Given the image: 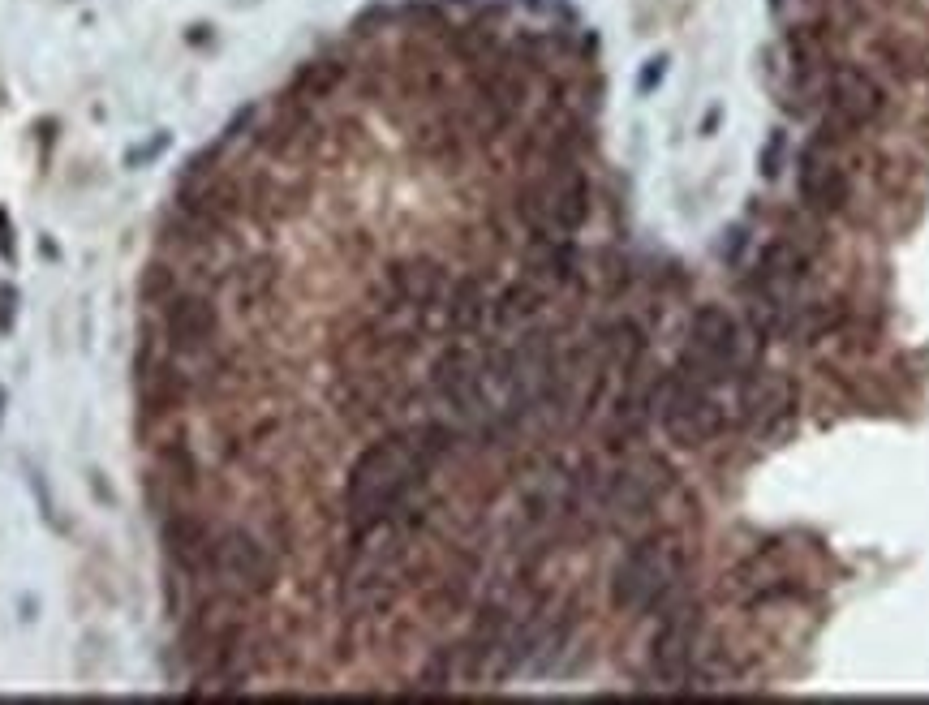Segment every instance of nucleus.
Here are the masks:
<instances>
[{
  "instance_id": "obj_1",
  "label": "nucleus",
  "mask_w": 929,
  "mask_h": 705,
  "mask_svg": "<svg viewBox=\"0 0 929 705\" xmlns=\"http://www.w3.org/2000/svg\"><path fill=\"white\" fill-rule=\"evenodd\" d=\"M684 581V551L671 538H637L620 555L616 572H611V602L616 611L628 615H650L663 611L667 602H676Z\"/></svg>"
},
{
  "instance_id": "obj_2",
  "label": "nucleus",
  "mask_w": 929,
  "mask_h": 705,
  "mask_svg": "<svg viewBox=\"0 0 929 705\" xmlns=\"http://www.w3.org/2000/svg\"><path fill=\"white\" fill-rule=\"evenodd\" d=\"M517 215L525 220L534 241H564L577 237L590 220V177L581 164H547L517 194Z\"/></svg>"
},
{
  "instance_id": "obj_3",
  "label": "nucleus",
  "mask_w": 929,
  "mask_h": 705,
  "mask_svg": "<svg viewBox=\"0 0 929 705\" xmlns=\"http://www.w3.org/2000/svg\"><path fill=\"white\" fill-rule=\"evenodd\" d=\"M719 392L723 387L671 366L667 374H659V409H654V417L680 448H702L727 426V409Z\"/></svg>"
},
{
  "instance_id": "obj_4",
  "label": "nucleus",
  "mask_w": 929,
  "mask_h": 705,
  "mask_svg": "<svg viewBox=\"0 0 929 705\" xmlns=\"http://www.w3.org/2000/svg\"><path fill=\"white\" fill-rule=\"evenodd\" d=\"M276 581H280V559L267 546V538H259L246 525L220 529L216 546H211L207 585H216L241 602H259L276 589Z\"/></svg>"
},
{
  "instance_id": "obj_5",
  "label": "nucleus",
  "mask_w": 929,
  "mask_h": 705,
  "mask_svg": "<svg viewBox=\"0 0 929 705\" xmlns=\"http://www.w3.org/2000/svg\"><path fill=\"white\" fill-rule=\"evenodd\" d=\"M680 370L697 374L714 387H723L727 379L745 374V344H740V323L727 314L723 306H702L693 314L689 327V344L680 353Z\"/></svg>"
},
{
  "instance_id": "obj_6",
  "label": "nucleus",
  "mask_w": 929,
  "mask_h": 705,
  "mask_svg": "<svg viewBox=\"0 0 929 705\" xmlns=\"http://www.w3.org/2000/svg\"><path fill=\"white\" fill-rule=\"evenodd\" d=\"M160 336L164 349L177 362H198V357L220 349V306L207 289H177L160 306Z\"/></svg>"
},
{
  "instance_id": "obj_7",
  "label": "nucleus",
  "mask_w": 929,
  "mask_h": 705,
  "mask_svg": "<svg viewBox=\"0 0 929 705\" xmlns=\"http://www.w3.org/2000/svg\"><path fill=\"white\" fill-rule=\"evenodd\" d=\"M697 641H702L697 602H667L650 645V680L659 688H689L697 671Z\"/></svg>"
},
{
  "instance_id": "obj_8",
  "label": "nucleus",
  "mask_w": 929,
  "mask_h": 705,
  "mask_svg": "<svg viewBox=\"0 0 929 705\" xmlns=\"http://www.w3.org/2000/svg\"><path fill=\"white\" fill-rule=\"evenodd\" d=\"M134 383H138V409H142V422H168L185 400L194 396V383H190V370L177 366V357L160 344H142L138 357H134Z\"/></svg>"
},
{
  "instance_id": "obj_9",
  "label": "nucleus",
  "mask_w": 929,
  "mask_h": 705,
  "mask_svg": "<svg viewBox=\"0 0 929 705\" xmlns=\"http://www.w3.org/2000/svg\"><path fill=\"white\" fill-rule=\"evenodd\" d=\"M663 486H667V478H663L659 460H633V465H620V469H611L598 478L594 512L603 516L607 525H633L654 508V499L663 495Z\"/></svg>"
},
{
  "instance_id": "obj_10",
  "label": "nucleus",
  "mask_w": 929,
  "mask_h": 705,
  "mask_svg": "<svg viewBox=\"0 0 929 705\" xmlns=\"http://www.w3.org/2000/svg\"><path fill=\"white\" fill-rule=\"evenodd\" d=\"M740 422L757 439H775L796 422V387L779 370H745L736 383Z\"/></svg>"
},
{
  "instance_id": "obj_11",
  "label": "nucleus",
  "mask_w": 929,
  "mask_h": 705,
  "mask_svg": "<svg viewBox=\"0 0 929 705\" xmlns=\"http://www.w3.org/2000/svg\"><path fill=\"white\" fill-rule=\"evenodd\" d=\"M220 529L198 516L194 508H168L160 516V542H164V555L181 577L190 581H207V568H211V546H216Z\"/></svg>"
},
{
  "instance_id": "obj_12",
  "label": "nucleus",
  "mask_w": 929,
  "mask_h": 705,
  "mask_svg": "<svg viewBox=\"0 0 929 705\" xmlns=\"http://www.w3.org/2000/svg\"><path fill=\"white\" fill-rule=\"evenodd\" d=\"M831 147L835 142L813 134L796 155V185H800V198H805L813 211H839L852 194L848 172H843V164L831 155Z\"/></svg>"
},
{
  "instance_id": "obj_13",
  "label": "nucleus",
  "mask_w": 929,
  "mask_h": 705,
  "mask_svg": "<svg viewBox=\"0 0 929 705\" xmlns=\"http://www.w3.org/2000/svg\"><path fill=\"white\" fill-rule=\"evenodd\" d=\"M443 332L448 336H478L491 323V297L482 293L478 280H456L448 297H443Z\"/></svg>"
},
{
  "instance_id": "obj_14",
  "label": "nucleus",
  "mask_w": 929,
  "mask_h": 705,
  "mask_svg": "<svg viewBox=\"0 0 929 705\" xmlns=\"http://www.w3.org/2000/svg\"><path fill=\"white\" fill-rule=\"evenodd\" d=\"M542 306H547L542 284L525 276L517 284H508V289L491 301V327L495 332H525V327H534Z\"/></svg>"
},
{
  "instance_id": "obj_15",
  "label": "nucleus",
  "mask_w": 929,
  "mask_h": 705,
  "mask_svg": "<svg viewBox=\"0 0 929 705\" xmlns=\"http://www.w3.org/2000/svg\"><path fill=\"white\" fill-rule=\"evenodd\" d=\"M349 74H353V65L345 61V56H314V61H306L293 74L289 95L306 99V104H323L327 95H336L340 86L349 82Z\"/></svg>"
},
{
  "instance_id": "obj_16",
  "label": "nucleus",
  "mask_w": 929,
  "mask_h": 705,
  "mask_svg": "<svg viewBox=\"0 0 929 705\" xmlns=\"http://www.w3.org/2000/svg\"><path fill=\"white\" fill-rule=\"evenodd\" d=\"M155 465H160V482H164L168 495L185 499L190 491H198V456L181 435L164 439L160 448H155Z\"/></svg>"
},
{
  "instance_id": "obj_17",
  "label": "nucleus",
  "mask_w": 929,
  "mask_h": 705,
  "mask_svg": "<svg viewBox=\"0 0 929 705\" xmlns=\"http://www.w3.org/2000/svg\"><path fill=\"white\" fill-rule=\"evenodd\" d=\"M177 289H181V284H177V271L168 267V263H151L147 276H142V301H147L151 310H160Z\"/></svg>"
},
{
  "instance_id": "obj_18",
  "label": "nucleus",
  "mask_w": 929,
  "mask_h": 705,
  "mask_svg": "<svg viewBox=\"0 0 929 705\" xmlns=\"http://www.w3.org/2000/svg\"><path fill=\"white\" fill-rule=\"evenodd\" d=\"M783 151H788V129H770V138H766V147L762 155H757V168H762V177H779V168H783Z\"/></svg>"
},
{
  "instance_id": "obj_19",
  "label": "nucleus",
  "mask_w": 929,
  "mask_h": 705,
  "mask_svg": "<svg viewBox=\"0 0 929 705\" xmlns=\"http://www.w3.org/2000/svg\"><path fill=\"white\" fill-rule=\"evenodd\" d=\"M663 78H667V56H650L637 74V95H654L663 86Z\"/></svg>"
},
{
  "instance_id": "obj_20",
  "label": "nucleus",
  "mask_w": 929,
  "mask_h": 705,
  "mask_svg": "<svg viewBox=\"0 0 929 705\" xmlns=\"http://www.w3.org/2000/svg\"><path fill=\"white\" fill-rule=\"evenodd\" d=\"M13 319H18V289L0 284V336L13 332Z\"/></svg>"
},
{
  "instance_id": "obj_21",
  "label": "nucleus",
  "mask_w": 929,
  "mask_h": 705,
  "mask_svg": "<svg viewBox=\"0 0 929 705\" xmlns=\"http://www.w3.org/2000/svg\"><path fill=\"white\" fill-rule=\"evenodd\" d=\"M727 237H732V241H723V258H727V263H736L740 250H745V228H732Z\"/></svg>"
},
{
  "instance_id": "obj_22",
  "label": "nucleus",
  "mask_w": 929,
  "mask_h": 705,
  "mask_svg": "<svg viewBox=\"0 0 929 705\" xmlns=\"http://www.w3.org/2000/svg\"><path fill=\"white\" fill-rule=\"evenodd\" d=\"M164 147H168V134H160L155 142H147V147H142V151H134V155H130V160H125V164H142V160H151V155H155V151H164Z\"/></svg>"
},
{
  "instance_id": "obj_23",
  "label": "nucleus",
  "mask_w": 929,
  "mask_h": 705,
  "mask_svg": "<svg viewBox=\"0 0 929 705\" xmlns=\"http://www.w3.org/2000/svg\"><path fill=\"white\" fill-rule=\"evenodd\" d=\"M766 9L770 13H783V9H788V0H766Z\"/></svg>"
},
{
  "instance_id": "obj_24",
  "label": "nucleus",
  "mask_w": 929,
  "mask_h": 705,
  "mask_svg": "<svg viewBox=\"0 0 929 705\" xmlns=\"http://www.w3.org/2000/svg\"><path fill=\"white\" fill-rule=\"evenodd\" d=\"M0 405H5V392H0Z\"/></svg>"
}]
</instances>
